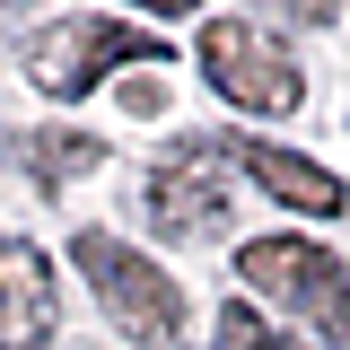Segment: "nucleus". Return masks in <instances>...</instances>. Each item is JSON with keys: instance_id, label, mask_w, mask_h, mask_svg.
<instances>
[{"instance_id": "f257e3e1", "label": "nucleus", "mask_w": 350, "mask_h": 350, "mask_svg": "<svg viewBox=\"0 0 350 350\" xmlns=\"http://www.w3.org/2000/svg\"><path fill=\"white\" fill-rule=\"evenodd\" d=\"M70 262L88 271V289H96L105 324H114L123 342L167 350L175 333H184V289H175V280H167L149 254H140V245L105 237V228H79V237H70Z\"/></svg>"}, {"instance_id": "f03ea898", "label": "nucleus", "mask_w": 350, "mask_h": 350, "mask_svg": "<svg viewBox=\"0 0 350 350\" xmlns=\"http://www.w3.org/2000/svg\"><path fill=\"white\" fill-rule=\"evenodd\" d=\"M237 280L254 298H280L289 315H306L333 350H350V271L324 245H306V237H254V245H237Z\"/></svg>"}, {"instance_id": "7ed1b4c3", "label": "nucleus", "mask_w": 350, "mask_h": 350, "mask_svg": "<svg viewBox=\"0 0 350 350\" xmlns=\"http://www.w3.org/2000/svg\"><path fill=\"white\" fill-rule=\"evenodd\" d=\"M114 62H167V36L158 27H131V18H53L27 36V79L44 96H88Z\"/></svg>"}, {"instance_id": "20e7f679", "label": "nucleus", "mask_w": 350, "mask_h": 350, "mask_svg": "<svg viewBox=\"0 0 350 350\" xmlns=\"http://www.w3.org/2000/svg\"><path fill=\"white\" fill-rule=\"evenodd\" d=\"M202 79L228 96V105H245V114H298V62H289V44L271 36V27H254V18H211L202 27Z\"/></svg>"}, {"instance_id": "39448f33", "label": "nucleus", "mask_w": 350, "mask_h": 350, "mask_svg": "<svg viewBox=\"0 0 350 350\" xmlns=\"http://www.w3.org/2000/svg\"><path fill=\"white\" fill-rule=\"evenodd\" d=\"M140 211H149V228L158 237H219V219H228V184H219V149L211 140H175L167 158L149 167V184H140Z\"/></svg>"}, {"instance_id": "423d86ee", "label": "nucleus", "mask_w": 350, "mask_h": 350, "mask_svg": "<svg viewBox=\"0 0 350 350\" xmlns=\"http://www.w3.org/2000/svg\"><path fill=\"white\" fill-rule=\"evenodd\" d=\"M53 333H62V289L44 245L0 237V350H53Z\"/></svg>"}, {"instance_id": "0eeeda50", "label": "nucleus", "mask_w": 350, "mask_h": 350, "mask_svg": "<svg viewBox=\"0 0 350 350\" xmlns=\"http://www.w3.org/2000/svg\"><path fill=\"white\" fill-rule=\"evenodd\" d=\"M219 149L237 158V167L254 175L262 193L280 202V211H306V219H342V175L315 167V158H298V149H271V140H237V131H219Z\"/></svg>"}, {"instance_id": "6e6552de", "label": "nucleus", "mask_w": 350, "mask_h": 350, "mask_svg": "<svg viewBox=\"0 0 350 350\" xmlns=\"http://www.w3.org/2000/svg\"><path fill=\"white\" fill-rule=\"evenodd\" d=\"M18 149H27V167H36L44 193H62L70 175H88L96 158H105V140H88V131H27Z\"/></svg>"}, {"instance_id": "1a4fd4ad", "label": "nucleus", "mask_w": 350, "mask_h": 350, "mask_svg": "<svg viewBox=\"0 0 350 350\" xmlns=\"http://www.w3.org/2000/svg\"><path fill=\"white\" fill-rule=\"evenodd\" d=\"M219 350H298V342H289V333H271L254 306L237 298V306H219Z\"/></svg>"}, {"instance_id": "9d476101", "label": "nucleus", "mask_w": 350, "mask_h": 350, "mask_svg": "<svg viewBox=\"0 0 350 350\" xmlns=\"http://www.w3.org/2000/svg\"><path fill=\"white\" fill-rule=\"evenodd\" d=\"M123 105H131V114H158V105H167V88H158V79H131Z\"/></svg>"}]
</instances>
